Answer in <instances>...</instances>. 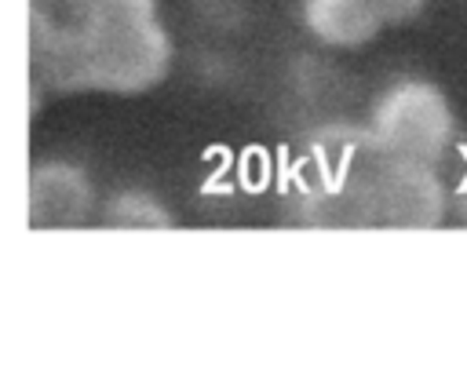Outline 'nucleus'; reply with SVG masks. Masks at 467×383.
<instances>
[{
  "label": "nucleus",
  "mask_w": 467,
  "mask_h": 383,
  "mask_svg": "<svg viewBox=\"0 0 467 383\" xmlns=\"http://www.w3.org/2000/svg\"><path fill=\"white\" fill-rule=\"evenodd\" d=\"M175 62L161 0H29V69L58 91L142 95Z\"/></svg>",
  "instance_id": "1"
},
{
  "label": "nucleus",
  "mask_w": 467,
  "mask_h": 383,
  "mask_svg": "<svg viewBox=\"0 0 467 383\" xmlns=\"http://www.w3.org/2000/svg\"><path fill=\"white\" fill-rule=\"evenodd\" d=\"M365 128L398 160L431 164V168H441V160L449 157L452 139H456V120L449 109V98L431 80H420V77L390 80L376 95Z\"/></svg>",
  "instance_id": "2"
},
{
  "label": "nucleus",
  "mask_w": 467,
  "mask_h": 383,
  "mask_svg": "<svg viewBox=\"0 0 467 383\" xmlns=\"http://www.w3.org/2000/svg\"><path fill=\"white\" fill-rule=\"evenodd\" d=\"M449 201L452 193L438 168L394 157L376 190V226L431 230L445 219Z\"/></svg>",
  "instance_id": "3"
},
{
  "label": "nucleus",
  "mask_w": 467,
  "mask_h": 383,
  "mask_svg": "<svg viewBox=\"0 0 467 383\" xmlns=\"http://www.w3.org/2000/svg\"><path fill=\"white\" fill-rule=\"evenodd\" d=\"M95 208V186L73 160H36L26 179V219L29 226H77Z\"/></svg>",
  "instance_id": "4"
},
{
  "label": "nucleus",
  "mask_w": 467,
  "mask_h": 383,
  "mask_svg": "<svg viewBox=\"0 0 467 383\" xmlns=\"http://www.w3.org/2000/svg\"><path fill=\"white\" fill-rule=\"evenodd\" d=\"M299 18L306 36L332 51H354L387 33L365 0H299Z\"/></svg>",
  "instance_id": "5"
},
{
  "label": "nucleus",
  "mask_w": 467,
  "mask_h": 383,
  "mask_svg": "<svg viewBox=\"0 0 467 383\" xmlns=\"http://www.w3.org/2000/svg\"><path fill=\"white\" fill-rule=\"evenodd\" d=\"M106 219L113 226H128V230H157V226H171V212L146 190H124L117 197H109L106 204Z\"/></svg>",
  "instance_id": "6"
},
{
  "label": "nucleus",
  "mask_w": 467,
  "mask_h": 383,
  "mask_svg": "<svg viewBox=\"0 0 467 383\" xmlns=\"http://www.w3.org/2000/svg\"><path fill=\"white\" fill-rule=\"evenodd\" d=\"M368 11L383 22V29H398V26H409L423 15L427 0H365Z\"/></svg>",
  "instance_id": "7"
},
{
  "label": "nucleus",
  "mask_w": 467,
  "mask_h": 383,
  "mask_svg": "<svg viewBox=\"0 0 467 383\" xmlns=\"http://www.w3.org/2000/svg\"><path fill=\"white\" fill-rule=\"evenodd\" d=\"M452 201H456V204H460V212L467 215V175L460 179V186H456V193H452Z\"/></svg>",
  "instance_id": "8"
}]
</instances>
